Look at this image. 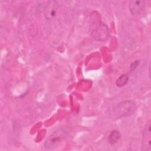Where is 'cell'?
<instances>
[{
	"label": "cell",
	"instance_id": "1",
	"mask_svg": "<svg viewBox=\"0 0 151 151\" xmlns=\"http://www.w3.org/2000/svg\"><path fill=\"white\" fill-rule=\"evenodd\" d=\"M89 28L91 36L97 41H103L109 37L108 27L101 20L100 15L96 12L91 15Z\"/></svg>",
	"mask_w": 151,
	"mask_h": 151
},
{
	"label": "cell",
	"instance_id": "2",
	"mask_svg": "<svg viewBox=\"0 0 151 151\" xmlns=\"http://www.w3.org/2000/svg\"><path fill=\"white\" fill-rule=\"evenodd\" d=\"M64 136V133L62 131L54 132L46 139L44 143L45 149L52 150L57 148L63 140Z\"/></svg>",
	"mask_w": 151,
	"mask_h": 151
},
{
	"label": "cell",
	"instance_id": "3",
	"mask_svg": "<svg viewBox=\"0 0 151 151\" xmlns=\"http://www.w3.org/2000/svg\"><path fill=\"white\" fill-rule=\"evenodd\" d=\"M136 108V104L133 101L130 100L123 101L118 106V110L120 111L119 115L123 117L132 114L135 111Z\"/></svg>",
	"mask_w": 151,
	"mask_h": 151
},
{
	"label": "cell",
	"instance_id": "4",
	"mask_svg": "<svg viewBox=\"0 0 151 151\" xmlns=\"http://www.w3.org/2000/svg\"><path fill=\"white\" fill-rule=\"evenodd\" d=\"M143 150H151V131L150 121L149 120L145 126L143 134Z\"/></svg>",
	"mask_w": 151,
	"mask_h": 151
},
{
	"label": "cell",
	"instance_id": "5",
	"mask_svg": "<svg viewBox=\"0 0 151 151\" xmlns=\"http://www.w3.org/2000/svg\"><path fill=\"white\" fill-rule=\"evenodd\" d=\"M145 1H130L129 4V10L133 15H139L145 8Z\"/></svg>",
	"mask_w": 151,
	"mask_h": 151
},
{
	"label": "cell",
	"instance_id": "6",
	"mask_svg": "<svg viewBox=\"0 0 151 151\" xmlns=\"http://www.w3.org/2000/svg\"><path fill=\"white\" fill-rule=\"evenodd\" d=\"M120 138V134L118 130L112 131L109 136L108 142L111 145H114L116 143Z\"/></svg>",
	"mask_w": 151,
	"mask_h": 151
},
{
	"label": "cell",
	"instance_id": "7",
	"mask_svg": "<svg viewBox=\"0 0 151 151\" xmlns=\"http://www.w3.org/2000/svg\"><path fill=\"white\" fill-rule=\"evenodd\" d=\"M50 4H49L50 5H48V6H47V8L45 10V15L46 16L47 18H52L55 15V8H54V5H55L54 3V2H50Z\"/></svg>",
	"mask_w": 151,
	"mask_h": 151
},
{
	"label": "cell",
	"instance_id": "8",
	"mask_svg": "<svg viewBox=\"0 0 151 151\" xmlns=\"http://www.w3.org/2000/svg\"><path fill=\"white\" fill-rule=\"evenodd\" d=\"M129 80V77L127 74H123L121 75L116 80V84L117 87H122L123 86H124L128 82Z\"/></svg>",
	"mask_w": 151,
	"mask_h": 151
},
{
	"label": "cell",
	"instance_id": "9",
	"mask_svg": "<svg viewBox=\"0 0 151 151\" xmlns=\"http://www.w3.org/2000/svg\"><path fill=\"white\" fill-rule=\"evenodd\" d=\"M139 63V61H134L133 63H132V64L130 65V70L132 71L134 70L137 67Z\"/></svg>",
	"mask_w": 151,
	"mask_h": 151
}]
</instances>
